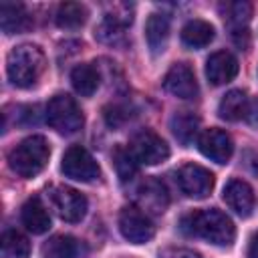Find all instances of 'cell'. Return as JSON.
<instances>
[{"instance_id": "31", "label": "cell", "mask_w": 258, "mask_h": 258, "mask_svg": "<svg viewBox=\"0 0 258 258\" xmlns=\"http://www.w3.org/2000/svg\"><path fill=\"white\" fill-rule=\"evenodd\" d=\"M248 258H258V232L250 238V244H248Z\"/></svg>"}, {"instance_id": "9", "label": "cell", "mask_w": 258, "mask_h": 258, "mask_svg": "<svg viewBox=\"0 0 258 258\" xmlns=\"http://www.w3.org/2000/svg\"><path fill=\"white\" fill-rule=\"evenodd\" d=\"M50 204L64 222H81L87 214V198L69 185H54L50 189Z\"/></svg>"}, {"instance_id": "7", "label": "cell", "mask_w": 258, "mask_h": 258, "mask_svg": "<svg viewBox=\"0 0 258 258\" xmlns=\"http://www.w3.org/2000/svg\"><path fill=\"white\" fill-rule=\"evenodd\" d=\"M60 171L64 173V177H71L77 181H93L101 175L97 161L81 145H71L64 151L62 161H60Z\"/></svg>"}, {"instance_id": "23", "label": "cell", "mask_w": 258, "mask_h": 258, "mask_svg": "<svg viewBox=\"0 0 258 258\" xmlns=\"http://www.w3.org/2000/svg\"><path fill=\"white\" fill-rule=\"evenodd\" d=\"M99 71L93 64H77L71 71V83L81 97H91L99 87Z\"/></svg>"}, {"instance_id": "20", "label": "cell", "mask_w": 258, "mask_h": 258, "mask_svg": "<svg viewBox=\"0 0 258 258\" xmlns=\"http://www.w3.org/2000/svg\"><path fill=\"white\" fill-rule=\"evenodd\" d=\"M169 127H171V133L175 135V139L181 145H189L196 139L198 131H200V117L191 111H179L171 117Z\"/></svg>"}, {"instance_id": "12", "label": "cell", "mask_w": 258, "mask_h": 258, "mask_svg": "<svg viewBox=\"0 0 258 258\" xmlns=\"http://www.w3.org/2000/svg\"><path fill=\"white\" fill-rule=\"evenodd\" d=\"M135 200H137V208L143 210L147 216L149 214H163L167 210V204H169V196H167L165 185L153 177L145 179L137 187Z\"/></svg>"}, {"instance_id": "3", "label": "cell", "mask_w": 258, "mask_h": 258, "mask_svg": "<svg viewBox=\"0 0 258 258\" xmlns=\"http://www.w3.org/2000/svg\"><path fill=\"white\" fill-rule=\"evenodd\" d=\"M50 147L46 139L42 135H30L8 153V165L20 177H34L46 167Z\"/></svg>"}, {"instance_id": "2", "label": "cell", "mask_w": 258, "mask_h": 258, "mask_svg": "<svg viewBox=\"0 0 258 258\" xmlns=\"http://www.w3.org/2000/svg\"><path fill=\"white\" fill-rule=\"evenodd\" d=\"M46 67L44 52L36 44H18L6 56V75L14 87L28 89L38 83Z\"/></svg>"}, {"instance_id": "18", "label": "cell", "mask_w": 258, "mask_h": 258, "mask_svg": "<svg viewBox=\"0 0 258 258\" xmlns=\"http://www.w3.org/2000/svg\"><path fill=\"white\" fill-rule=\"evenodd\" d=\"M44 258H81L85 254L83 242L73 236H54L42 248Z\"/></svg>"}, {"instance_id": "24", "label": "cell", "mask_w": 258, "mask_h": 258, "mask_svg": "<svg viewBox=\"0 0 258 258\" xmlns=\"http://www.w3.org/2000/svg\"><path fill=\"white\" fill-rule=\"evenodd\" d=\"M0 248H2V258H28L30 256L28 238L16 230H6L2 234Z\"/></svg>"}, {"instance_id": "25", "label": "cell", "mask_w": 258, "mask_h": 258, "mask_svg": "<svg viewBox=\"0 0 258 258\" xmlns=\"http://www.w3.org/2000/svg\"><path fill=\"white\" fill-rule=\"evenodd\" d=\"M89 12L79 2H62L56 10V24L60 28H79L85 24Z\"/></svg>"}, {"instance_id": "4", "label": "cell", "mask_w": 258, "mask_h": 258, "mask_svg": "<svg viewBox=\"0 0 258 258\" xmlns=\"http://www.w3.org/2000/svg\"><path fill=\"white\" fill-rule=\"evenodd\" d=\"M46 121L54 131L71 135L83 127L85 117H83L81 107L77 105V101L71 95L58 93L46 105Z\"/></svg>"}, {"instance_id": "28", "label": "cell", "mask_w": 258, "mask_h": 258, "mask_svg": "<svg viewBox=\"0 0 258 258\" xmlns=\"http://www.w3.org/2000/svg\"><path fill=\"white\" fill-rule=\"evenodd\" d=\"M105 121L109 127H121L125 121H129L131 113H129V107L127 105H121V103H113L109 107H105Z\"/></svg>"}, {"instance_id": "19", "label": "cell", "mask_w": 258, "mask_h": 258, "mask_svg": "<svg viewBox=\"0 0 258 258\" xmlns=\"http://www.w3.org/2000/svg\"><path fill=\"white\" fill-rule=\"evenodd\" d=\"M214 40V26L202 18L185 22L181 28V42L189 48H204Z\"/></svg>"}, {"instance_id": "6", "label": "cell", "mask_w": 258, "mask_h": 258, "mask_svg": "<svg viewBox=\"0 0 258 258\" xmlns=\"http://www.w3.org/2000/svg\"><path fill=\"white\" fill-rule=\"evenodd\" d=\"M177 187L183 196L194 200H204L214 189V173L198 163H185L175 171Z\"/></svg>"}, {"instance_id": "16", "label": "cell", "mask_w": 258, "mask_h": 258, "mask_svg": "<svg viewBox=\"0 0 258 258\" xmlns=\"http://www.w3.org/2000/svg\"><path fill=\"white\" fill-rule=\"evenodd\" d=\"M145 38L151 48V52H163L167 38H169V16L163 12H153L149 14L145 22Z\"/></svg>"}, {"instance_id": "10", "label": "cell", "mask_w": 258, "mask_h": 258, "mask_svg": "<svg viewBox=\"0 0 258 258\" xmlns=\"http://www.w3.org/2000/svg\"><path fill=\"white\" fill-rule=\"evenodd\" d=\"M198 147H200L204 157H208L216 163H228L232 153H234V143H232L230 135L222 129H216V127L200 133Z\"/></svg>"}, {"instance_id": "11", "label": "cell", "mask_w": 258, "mask_h": 258, "mask_svg": "<svg viewBox=\"0 0 258 258\" xmlns=\"http://www.w3.org/2000/svg\"><path fill=\"white\" fill-rule=\"evenodd\" d=\"M163 87L167 93H171L177 99H194L198 97V81L189 64L175 62L163 77Z\"/></svg>"}, {"instance_id": "5", "label": "cell", "mask_w": 258, "mask_h": 258, "mask_svg": "<svg viewBox=\"0 0 258 258\" xmlns=\"http://www.w3.org/2000/svg\"><path fill=\"white\" fill-rule=\"evenodd\" d=\"M129 149L137 163L145 165H157L169 157V145L151 129L137 131L129 141Z\"/></svg>"}, {"instance_id": "15", "label": "cell", "mask_w": 258, "mask_h": 258, "mask_svg": "<svg viewBox=\"0 0 258 258\" xmlns=\"http://www.w3.org/2000/svg\"><path fill=\"white\" fill-rule=\"evenodd\" d=\"M32 26V18L22 4L4 2L0 4V28L6 34H20Z\"/></svg>"}, {"instance_id": "13", "label": "cell", "mask_w": 258, "mask_h": 258, "mask_svg": "<svg viewBox=\"0 0 258 258\" xmlns=\"http://www.w3.org/2000/svg\"><path fill=\"white\" fill-rule=\"evenodd\" d=\"M238 75V60L228 50H218L206 60V77L212 85L220 87L234 81Z\"/></svg>"}, {"instance_id": "14", "label": "cell", "mask_w": 258, "mask_h": 258, "mask_svg": "<svg viewBox=\"0 0 258 258\" xmlns=\"http://www.w3.org/2000/svg\"><path fill=\"white\" fill-rule=\"evenodd\" d=\"M224 202L228 204L230 210H234L238 216L248 218L254 210L256 198H254V189L250 187V183H246L244 179H230L224 187Z\"/></svg>"}, {"instance_id": "21", "label": "cell", "mask_w": 258, "mask_h": 258, "mask_svg": "<svg viewBox=\"0 0 258 258\" xmlns=\"http://www.w3.org/2000/svg\"><path fill=\"white\" fill-rule=\"evenodd\" d=\"M127 26H129V22H125V20L117 18L115 14L107 12L105 18L101 20V24L95 28V36L103 44H111V46L123 44L125 42V30H127Z\"/></svg>"}, {"instance_id": "26", "label": "cell", "mask_w": 258, "mask_h": 258, "mask_svg": "<svg viewBox=\"0 0 258 258\" xmlns=\"http://www.w3.org/2000/svg\"><path fill=\"white\" fill-rule=\"evenodd\" d=\"M113 161H115V169H117V175H119L121 181H129L137 173L139 163L133 157L129 147H117L113 151Z\"/></svg>"}, {"instance_id": "30", "label": "cell", "mask_w": 258, "mask_h": 258, "mask_svg": "<svg viewBox=\"0 0 258 258\" xmlns=\"http://www.w3.org/2000/svg\"><path fill=\"white\" fill-rule=\"evenodd\" d=\"M165 258H202L198 252L194 250H187V248H177V250H171Z\"/></svg>"}, {"instance_id": "29", "label": "cell", "mask_w": 258, "mask_h": 258, "mask_svg": "<svg viewBox=\"0 0 258 258\" xmlns=\"http://www.w3.org/2000/svg\"><path fill=\"white\" fill-rule=\"evenodd\" d=\"M252 127H258V97L248 99V109H246V117H244Z\"/></svg>"}, {"instance_id": "22", "label": "cell", "mask_w": 258, "mask_h": 258, "mask_svg": "<svg viewBox=\"0 0 258 258\" xmlns=\"http://www.w3.org/2000/svg\"><path fill=\"white\" fill-rule=\"evenodd\" d=\"M246 109H248V97L240 89L228 91L220 99V105H218V113L226 121H240V119H244L246 117Z\"/></svg>"}, {"instance_id": "27", "label": "cell", "mask_w": 258, "mask_h": 258, "mask_svg": "<svg viewBox=\"0 0 258 258\" xmlns=\"http://www.w3.org/2000/svg\"><path fill=\"white\" fill-rule=\"evenodd\" d=\"M224 18L232 24V28H246L250 16H252V4L250 2H226L222 6Z\"/></svg>"}, {"instance_id": "17", "label": "cell", "mask_w": 258, "mask_h": 258, "mask_svg": "<svg viewBox=\"0 0 258 258\" xmlns=\"http://www.w3.org/2000/svg\"><path fill=\"white\" fill-rule=\"evenodd\" d=\"M22 224L26 226L28 232L32 234H44L50 228V216L44 208V204L40 202V198H30L20 212Z\"/></svg>"}, {"instance_id": "1", "label": "cell", "mask_w": 258, "mask_h": 258, "mask_svg": "<svg viewBox=\"0 0 258 258\" xmlns=\"http://www.w3.org/2000/svg\"><path fill=\"white\" fill-rule=\"evenodd\" d=\"M181 230L187 236L204 238L216 246H230L236 238V228H234L232 220L216 208L194 210V212L185 214L181 218Z\"/></svg>"}, {"instance_id": "8", "label": "cell", "mask_w": 258, "mask_h": 258, "mask_svg": "<svg viewBox=\"0 0 258 258\" xmlns=\"http://www.w3.org/2000/svg\"><path fill=\"white\" fill-rule=\"evenodd\" d=\"M119 230L125 240L133 244H145L155 236V226L151 218L137 206H127L119 214Z\"/></svg>"}]
</instances>
